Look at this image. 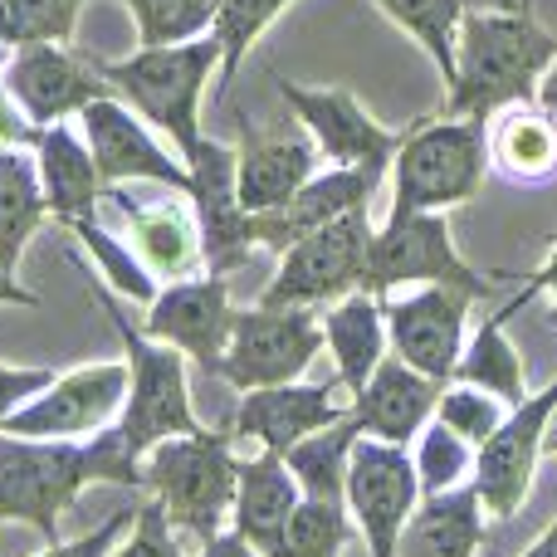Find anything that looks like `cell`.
Masks as SVG:
<instances>
[{
	"mask_svg": "<svg viewBox=\"0 0 557 557\" xmlns=\"http://www.w3.org/2000/svg\"><path fill=\"white\" fill-rule=\"evenodd\" d=\"M284 5L288 0H221V10H215V20H211V35H215V45H221V88L235 84L245 54H250L255 39L274 25Z\"/></svg>",
	"mask_w": 557,
	"mask_h": 557,
	"instance_id": "d6a6232c",
	"label": "cell"
},
{
	"mask_svg": "<svg viewBox=\"0 0 557 557\" xmlns=\"http://www.w3.org/2000/svg\"><path fill=\"white\" fill-rule=\"evenodd\" d=\"M357 435H362V431H357L352 411H347L343 421H333V425H323V431L304 435L298 445H288L284 465H288V474L298 480L304 499H337V504H343L347 460H352Z\"/></svg>",
	"mask_w": 557,
	"mask_h": 557,
	"instance_id": "4dcf8cb0",
	"label": "cell"
},
{
	"mask_svg": "<svg viewBox=\"0 0 557 557\" xmlns=\"http://www.w3.org/2000/svg\"><path fill=\"white\" fill-rule=\"evenodd\" d=\"M416 450H411V465H416V480H421V494H441V490H455L465 474L474 470V445H465L450 425L431 421L421 425L416 435Z\"/></svg>",
	"mask_w": 557,
	"mask_h": 557,
	"instance_id": "8d00e7d4",
	"label": "cell"
},
{
	"mask_svg": "<svg viewBox=\"0 0 557 557\" xmlns=\"http://www.w3.org/2000/svg\"><path fill=\"white\" fill-rule=\"evenodd\" d=\"M49 382H54V372H45V367H0V421L15 406H25L29 396H39Z\"/></svg>",
	"mask_w": 557,
	"mask_h": 557,
	"instance_id": "b9f144b4",
	"label": "cell"
},
{
	"mask_svg": "<svg viewBox=\"0 0 557 557\" xmlns=\"http://www.w3.org/2000/svg\"><path fill=\"white\" fill-rule=\"evenodd\" d=\"M519 557H557V513H553V523H548V533H543L539 543H533L529 553H519Z\"/></svg>",
	"mask_w": 557,
	"mask_h": 557,
	"instance_id": "c3c4849f",
	"label": "cell"
},
{
	"mask_svg": "<svg viewBox=\"0 0 557 557\" xmlns=\"http://www.w3.org/2000/svg\"><path fill=\"white\" fill-rule=\"evenodd\" d=\"M323 343L327 352H333L337 362V382L347 386V392H362L367 382H372L376 362L386 357V318H382V298L376 294H347L337 298L333 308H327L323 318Z\"/></svg>",
	"mask_w": 557,
	"mask_h": 557,
	"instance_id": "83f0119b",
	"label": "cell"
},
{
	"mask_svg": "<svg viewBox=\"0 0 557 557\" xmlns=\"http://www.w3.org/2000/svg\"><path fill=\"white\" fill-rule=\"evenodd\" d=\"M221 69V45L215 35H196L186 45H162V49H137L133 59H113L98 64V74L108 78V88L127 98L152 127H162L166 137H176L182 162L201 143V94L206 78Z\"/></svg>",
	"mask_w": 557,
	"mask_h": 557,
	"instance_id": "5b68a950",
	"label": "cell"
},
{
	"mask_svg": "<svg viewBox=\"0 0 557 557\" xmlns=\"http://www.w3.org/2000/svg\"><path fill=\"white\" fill-rule=\"evenodd\" d=\"M123 5L133 10L143 49H162V45H186V39L206 35L221 0H123Z\"/></svg>",
	"mask_w": 557,
	"mask_h": 557,
	"instance_id": "e575fe53",
	"label": "cell"
},
{
	"mask_svg": "<svg viewBox=\"0 0 557 557\" xmlns=\"http://www.w3.org/2000/svg\"><path fill=\"white\" fill-rule=\"evenodd\" d=\"M386 172H392V166H333V172H323V176H308L288 206H278L270 215H255V240H260L264 250L284 255L288 245L304 240L318 225L337 221V215L367 211Z\"/></svg>",
	"mask_w": 557,
	"mask_h": 557,
	"instance_id": "ffe728a7",
	"label": "cell"
},
{
	"mask_svg": "<svg viewBox=\"0 0 557 557\" xmlns=\"http://www.w3.org/2000/svg\"><path fill=\"white\" fill-rule=\"evenodd\" d=\"M98 308L108 313L117 343L127 352V401L117 416V431H123L127 450L143 460L157 441H172V435H196L201 421L191 411V386H186V357L172 343H157L143 327H133V318L123 313L113 294L103 284L94 288Z\"/></svg>",
	"mask_w": 557,
	"mask_h": 557,
	"instance_id": "8992f818",
	"label": "cell"
},
{
	"mask_svg": "<svg viewBox=\"0 0 557 557\" xmlns=\"http://www.w3.org/2000/svg\"><path fill=\"white\" fill-rule=\"evenodd\" d=\"M557 59V35L529 10L465 5L455 39V78L445 88L441 117H494L499 108L539 103V84Z\"/></svg>",
	"mask_w": 557,
	"mask_h": 557,
	"instance_id": "7a4b0ae2",
	"label": "cell"
},
{
	"mask_svg": "<svg viewBox=\"0 0 557 557\" xmlns=\"http://www.w3.org/2000/svg\"><path fill=\"white\" fill-rule=\"evenodd\" d=\"M421 288V284H445L460 288L470 298H490L494 278H484L455 250L450 221L441 211H416V215H386V225L372 235V255H367V278L362 294L386 298L392 288Z\"/></svg>",
	"mask_w": 557,
	"mask_h": 557,
	"instance_id": "52a82bcc",
	"label": "cell"
},
{
	"mask_svg": "<svg viewBox=\"0 0 557 557\" xmlns=\"http://www.w3.org/2000/svg\"><path fill=\"white\" fill-rule=\"evenodd\" d=\"M553 416H557V376L543 382L539 392H529L519 406H509V416L494 425V435L474 450L470 484L490 519L504 523L523 509V499L533 490V474H539V455H543V441H548Z\"/></svg>",
	"mask_w": 557,
	"mask_h": 557,
	"instance_id": "30bf717a",
	"label": "cell"
},
{
	"mask_svg": "<svg viewBox=\"0 0 557 557\" xmlns=\"http://www.w3.org/2000/svg\"><path fill=\"white\" fill-rule=\"evenodd\" d=\"M235 327V308H231V288H225L221 274L206 278H176L162 294L147 304V337L157 343H172L182 357H191L196 367L215 372L225 357V343H231Z\"/></svg>",
	"mask_w": 557,
	"mask_h": 557,
	"instance_id": "ac0fdd59",
	"label": "cell"
},
{
	"mask_svg": "<svg viewBox=\"0 0 557 557\" xmlns=\"http://www.w3.org/2000/svg\"><path fill=\"white\" fill-rule=\"evenodd\" d=\"M235 474H240V455L231 450V435L201 425L196 435H172L147 450L143 490H152L176 533L211 543L215 533H225V513L235 504Z\"/></svg>",
	"mask_w": 557,
	"mask_h": 557,
	"instance_id": "3957f363",
	"label": "cell"
},
{
	"mask_svg": "<svg viewBox=\"0 0 557 557\" xmlns=\"http://www.w3.org/2000/svg\"><path fill=\"white\" fill-rule=\"evenodd\" d=\"M352 411V392L343 382H284V386H255L245 401L235 406L231 441H255L264 450L284 455L304 435L323 431V425L343 421Z\"/></svg>",
	"mask_w": 557,
	"mask_h": 557,
	"instance_id": "e0dca14e",
	"label": "cell"
},
{
	"mask_svg": "<svg viewBox=\"0 0 557 557\" xmlns=\"http://www.w3.org/2000/svg\"><path fill=\"white\" fill-rule=\"evenodd\" d=\"M78 117H84V143H88V152H94V166L108 186L157 182V186H172V191H191V166L166 152V147L147 133V123H137L113 94L84 103Z\"/></svg>",
	"mask_w": 557,
	"mask_h": 557,
	"instance_id": "2e32d148",
	"label": "cell"
},
{
	"mask_svg": "<svg viewBox=\"0 0 557 557\" xmlns=\"http://www.w3.org/2000/svg\"><path fill=\"white\" fill-rule=\"evenodd\" d=\"M0 304H25V308H35L39 298H35V294H25V288L15 284V274L0 270Z\"/></svg>",
	"mask_w": 557,
	"mask_h": 557,
	"instance_id": "bcb514c9",
	"label": "cell"
},
{
	"mask_svg": "<svg viewBox=\"0 0 557 557\" xmlns=\"http://www.w3.org/2000/svg\"><path fill=\"white\" fill-rule=\"evenodd\" d=\"M108 557H186V548H182V539H176V529L166 523L162 504L147 499L143 509H137L133 539H127L117 553H108Z\"/></svg>",
	"mask_w": 557,
	"mask_h": 557,
	"instance_id": "ab89813d",
	"label": "cell"
},
{
	"mask_svg": "<svg viewBox=\"0 0 557 557\" xmlns=\"http://www.w3.org/2000/svg\"><path fill=\"white\" fill-rule=\"evenodd\" d=\"M343 504L352 513L357 533L367 539L372 557H396V539H401L406 519L421 504V480L406 445H386L372 435H357L352 460H347V490Z\"/></svg>",
	"mask_w": 557,
	"mask_h": 557,
	"instance_id": "8fae6325",
	"label": "cell"
},
{
	"mask_svg": "<svg viewBox=\"0 0 557 557\" xmlns=\"http://www.w3.org/2000/svg\"><path fill=\"white\" fill-rule=\"evenodd\" d=\"M35 147H39V186H45V206L54 211V221L74 225L84 215H94L103 176H98L84 137H74L64 123H54V127H39Z\"/></svg>",
	"mask_w": 557,
	"mask_h": 557,
	"instance_id": "f1b7e54d",
	"label": "cell"
},
{
	"mask_svg": "<svg viewBox=\"0 0 557 557\" xmlns=\"http://www.w3.org/2000/svg\"><path fill=\"white\" fill-rule=\"evenodd\" d=\"M490 166L513 186L557 182V117L543 103H513L484 117Z\"/></svg>",
	"mask_w": 557,
	"mask_h": 557,
	"instance_id": "d4e9b609",
	"label": "cell"
},
{
	"mask_svg": "<svg viewBox=\"0 0 557 557\" xmlns=\"http://www.w3.org/2000/svg\"><path fill=\"white\" fill-rule=\"evenodd\" d=\"M318 143L304 133L260 137L245 127V143L235 147V196L250 215H270L294 201V191L313 176Z\"/></svg>",
	"mask_w": 557,
	"mask_h": 557,
	"instance_id": "7402d4cb",
	"label": "cell"
},
{
	"mask_svg": "<svg viewBox=\"0 0 557 557\" xmlns=\"http://www.w3.org/2000/svg\"><path fill=\"white\" fill-rule=\"evenodd\" d=\"M45 186L39 166L15 147H0V270L15 274L25 240L45 225Z\"/></svg>",
	"mask_w": 557,
	"mask_h": 557,
	"instance_id": "f546056e",
	"label": "cell"
},
{
	"mask_svg": "<svg viewBox=\"0 0 557 557\" xmlns=\"http://www.w3.org/2000/svg\"><path fill=\"white\" fill-rule=\"evenodd\" d=\"M470 294L445 284H421L406 298H382L386 343L406 367L445 386L465 352V337H470Z\"/></svg>",
	"mask_w": 557,
	"mask_h": 557,
	"instance_id": "4fadbf2b",
	"label": "cell"
},
{
	"mask_svg": "<svg viewBox=\"0 0 557 557\" xmlns=\"http://www.w3.org/2000/svg\"><path fill=\"white\" fill-rule=\"evenodd\" d=\"M347 539H352L347 504H337V499H298V509L288 513V529H284V539H278L274 557H337Z\"/></svg>",
	"mask_w": 557,
	"mask_h": 557,
	"instance_id": "836d02e7",
	"label": "cell"
},
{
	"mask_svg": "<svg viewBox=\"0 0 557 557\" xmlns=\"http://www.w3.org/2000/svg\"><path fill=\"white\" fill-rule=\"evenodd\" d=\"M529 298H533V288H529V294H513L499 313L484 318V323L465 337V352H460V362H455L450 382L480 386V392L499 396L504 406H519L523 396H529V372H523V357H519V347L509 343V333H504V327H509V318L519 313Z\"/></svg>",
	"mask_w": 557,
	"mask_h": 557,
	"instance_id": "4316f807",
	"label": "cell"
},
{
	"mask_svg": "<svg viewBox=\"0 0 557 557\" xmlns=\"http://www.w3.org/2000/svg\"><path fill=\"white\" fill-rule=\"evenodd\" d=\"M201 557H260V553H255L235 529H225V533H215L211 543H201Z\"/></svg>",
	"mask_w": 557,
	"mask_h": 557,
	"instance_id": "ee69618b",
	"label": "cell"
},
{
	"mask_svg": "<svg viewBox=\"0 0 557 557\" xmlns=\"http://www.w3.org/2000/svg\"><path fill=\"white\" fill-rule=\"evenodd\" d=\"M490 176V143L484 117H435L401 133V147L392 157V211H450L480 196Z\"/></svg>",
	"mask_w": 557,
	"mask_h": 557,
	"instance_id": "277c9868",
	"label": "cell"
},
{
	"mask_svg": "<svg viewBox=\"0 0 557 557\" xmlns=\"http://www.w3.org/2000/svg\"><path fill=\"white\" fill-rule=\"evenodd\" d=\"M133 523H137V509H123V513H113L108 523H98L94 533H84V539L49 543L39 557H108V553H113V543L123 539V529H133Z\"/></svg>",
	"mask_w": 557,
	"mask_h": 557,
	"instance_id": "60d3db41",
	"label": "cell"
},
{
	"mask_svg": "<svg viewBox=\"0 0 557 557\" xmlns=\"http://www.w3.org/2000/svg\"><path fill=\"white\" fill-rule=\"evenodd\" d=\"M274 84L333 166H392L401 133L376 123L347 88H304L294 78H274Z\"/></svg>",
	"mask_w": 557,
	"mask_h": 557,
	"instance_id": "9a60e30c",
	"label": "cell"
},
{
	"mask_svg": "<svg viewBox=\"0 0 557 557\" xmlns=\"http://www.w3.org/2000/svg\"><path fill=\"white\" fill-rule=\"evenodd\" d=\"M435 401H441V382H431L425 372L406 367L396 352H386L376 362L372 382L352 396V421L362 435L386 445H406L421 435V425L435 416Z\"/></svg>",
	"mask_w": 557,
	"mask_h": 557,
	"instance_id": "44dd1931",
	"label": "cell"
},
{
	"mask_svg": "<svg viewBox=\"0 0 557 557\" xmlns=\"http://www.w3.org/2000/svg\"><path fill=\"white\" fill-rule=\"evenodd\" d=\"M84 0H0V45H64Z\"/></svg>",
	"mask_w": 557,
	"mask_h": 557,
	"instance_id": "d590c367",
	"label": "cell"
},
{
	"mask_svg": "<svg viewBox=\"0 0 557 557\" xmlns=\"http://www.w3.org/2000/svg\"><path fill=\"white\" fill-rule=\"evenodd\" d=\"M323 323L313 308H240L231 327L225 357L215 367V376H225L240 392L255 386H284L313 367V357L323 352Z\"/></svg>",
	"mask_w": 557,
	"mask_h": 557,
	"instance_id": "9c48e42d",
	"label": "cell"
},
{
	"mask_svg": "<svg viewBox=\"0 0 557 557\" xmlns=\"http://www.w3.org/2000/svg\"><path fill=\"white\" fill-rule=\"evenodd\" d=\"M5 94L35 127H54L84 103L108 94V78L84 54H69L64 45H20L5 64Z\"/></svg>",
	"mask_w": 557,
	"mask_h": 557,
	"instance_id": "d6986e66",
	"label": "cell"
},
{
	"mask_svg": "<svg viewBox=\"0 0 557 557\" xmlns=\"http://www.w3.org/2000/svg\"><path fill=\"white\" fill-rule=\"evenodd\" d=\"M392 25H401L416 45L431 54V64L441 69L445 88L455 78V39H460L465 0H372Z\"/></svg>",
	"mask_w": 557,
	"mask_h": 557,
	"instance_id": "1f68e13d",
	"label": "cell"
},
{
	"mask_svg": "<svg viewBox=\"0 0 557 557\" xmlns=\"http://www.w3.org/2000/svg\"><path fill=\"white\" fill-rule=\"evenodd\" d=\"M127 401V367L123 362H98L78 367V372L49 382L39 396L0 421L5 435H29V441H69V435H94L103 431L113 416H123Z\"/></svg>",
	"mask_w": 557,
	"mask_h": 557,
	"instance_id": "7c38bea8",
	"label": "cell"
},
{
	"mask_svg": "<svg viewBox=\"0 0 557 557\" xmlns=\"http://www.w3.org/2000/svg\"><path fill=\"white\" fill-rule=\"evenodd\" d=\"M539 103L548 108V113L557 117V59H553V69L543 74V84H539Z\"/></svg>",
	"mask_w": 557,
	"mask_h": 557,
	"instance_id": "7dc6e473",
	"label": "cell"
},
{
	"mask_svg": "<svg viewBox=\"0 0 557 557\" xmlns=\"http://www.w3.org/2000/svg\"><path fill=\"white\" fill-rule=\"evenodd\" d=\"M39 127L29 123V117H15V108H10V94H0V147L10 143H35Z\"/></svg>",
	"mask_w": 557,
	"mask_h": 557,
	"instance_id": "7bdbcfd3",
	"label": "cell"
},
{
	"mask_svg": "<svg viewBox=\"0 0 557 557\" xmlns=\"http://www.w3.org/2000/svg\"><path fill=\"white\" fill-rule=\"evenodd\" d=\"M465 5H480V10H519L523 0H465Z\"/></svg>",
	"mask_w": 557,
	"mask_h": 557,
	"instance_id": "681fc988",
	"label": "cell"
},
{
	"mask_svg": "<svg viewBox=\"0 0 557 557\" xmlns=\"http://www.w3.org/2000/svg\"><path fill=\"white\" fill-rule=\"evenodd\" d=\"M529 288H533V294L543 288V294L553 298V323H557V245L548 250V264H543L539 274H529Z\"/></svg>",
	"mask_w": 557,
	"mask_h": 557,
	"instance_id": "f6af8a7d",
	"label": "cell"
},
{
	"mask_svg": "<svg viewBox=\"0 0 557 557\" xmlns=\"http://www.w3.org/2000/svg\"><path fill=\"white\" fill-rule=\"evenodd\" d=\"M484 519L490 513H484L474 484L421 494L416 513L396 539V557H474L484 543Z\"/></svg>",
	"mask_w": 557,
	"mask_h": 557,
	"instance_id": "484cf974",
	"label": "cell"
},
{
	"mask_svg": "<svg viewBox=\"0 0 557 557\" xmlns=\"http://www.w3.org/2000/svg\"><path fill=\"white\" fill-rule=\"evenodd\" d=\"M143 490V465L127 450L123 431L103 425L94 441H29L0 431V519L35 523L49 543H59V523L84 494V484Z\"/></svg>",
	"mask_w": 557,
	"mask_h": 557,
	"instance_id": "6da1fadb",
	"label": "cell"
},
{
	"mask_svg": "<svg viewBox=\"0 0 557 557\" xmlns=\"http://www.w3.org/2000/svg\"><path fill=\"white\" fill-rule=\"evenodd\" d=\"M372 221L367 211L337 215V221L308 231L304 240H294L278 260V274L260 294L264 308H318L347 298L362 288L367 278V255H372Z\"/></svg>",
	"mask_w": 557,
	"mask_h": 557,
	"instance_id": "ba28073f",
	"label": "cell"
},
{
	"mask_svg": "<svg viewBox=\"0 0 557 557\" xmlns=\"http://www.w3.org/2000/svg\"><path fill=\"white\" fill-rule=\"evenodd\" d=\"M543 450H553V455H557V425H548V441H543Z\"/></svg>",
	"mask_w": 557,
	"mask_h": 557,
	"instance_id": "f907efd6",
	"label": "cell"
},
{
	"mask_svg": "<svg viewBox=\"0 0 557 557\" xmlns=\"http://www.w3.org/2000/svg\"><path fill=\"white\" fill-rule=\"evenodd\" d=\"M108 201H117L127 215V240H133L137 260L152 278H191L201 264V225H196V206L186 201H127V191H108Z\"/></svg>",
	"mask_w": 557,
	"mask_h": 557,
	"instance_id": "cb8c5ba5",
	"label": "cell"
},
{
	"mask_svg": "<svg viewBox=\"0 0 557 557\" xmlns=\"http://www.w3.org/2000/svg\"><path fill=\"white\" fill-rule=\"evenodd\" d=\"M504 416H509V406H504L499 396L470 386V382H445L441 386V401H435V421L450 425V431L460 435L465 445H474V450L490 441L494 425H499Z\"/></svg>",
	"mask_w": 557,
	"mask_h": 557,
	"instance_id": "74e56055",
	"label": "cell"
},
{
	"mask_svg": "<svg viewBox=\"0 0 557 557\" xmlns=\"http://www.w3.org/2000/svg\"><path fill=\"white\" fill-rule=\"evenodd\" d=\"M191 166V206H196V225H201V260L211 274H235L255 240V215L240 206L235 196V147L215 143V137H201L196 152L186 157Z\"/></svg>",
	"mask_w": 557,
	"mask_h": 557,
	"instance_id": "5bb4252c",
	"label": "cell"
},
{
	"mask_svg": "<svg viewBox=\"0 0 557 557\" xmlns=\"http://www.w3.org/2000/svg\"><path fill=\"white\" fill-rule=\"evenodd\" d=\"M298 499H304V490H298V480L288 474L284 455L260 450V455H250V460H240V474H235L231 529L260 557H274Z\"/></svg>",
	"mask_w": 557,
	"mask_h": 557,
	"instance_id": "603a6c76",
	"label": "cell"
},
{
	"mask_svg": "<svg viewBox=\"0 0 557 557\" xmlns=\"http://www.w3.org/2000/svg\"><path fill=\"white\" fill-rule=\"evenodd\" d=\"M69 231H74L78 240L94 250V260L103 264L108 284H113L123 298H133V304H152V298L162 294V288H157V278L143 270V260H133V250H127L123 240H113V235H108L98 221H88V215H84V221H74Z\"/></svg>",
	"mask_w": 557,
	"mask_h": 557,
	"instance_id": "f35d334b",
	"label": "cell"
}]
</instances>
